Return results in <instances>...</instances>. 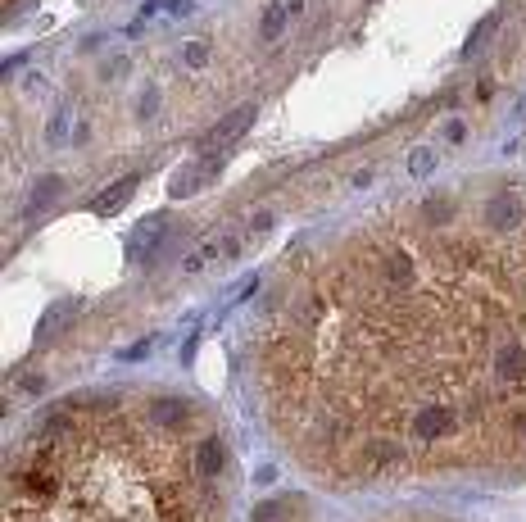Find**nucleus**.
<instances>
[{"label":"nucleus","instance_id":"1","mask_svg":"<svg viewBox=\"0 0 526 522\" xmlns=\"http://www.w3.org/2000/svg\"><path fill=\"white\" fill-rule=\"evenodd\" d=\"M254 364L313 473L526 477V182L413 196L286 268Z\"/></svg>","mask_w":526,"mask_h":522},{"label":"nucleus","instance_id":"2","mask_svg":"<svg viewBox=\"0 0 526 522\" xmlns=\"http://www.w3.org/2000/svg\"><path fill=\"white\" fill-rule=\"evenodd\" d=\"M227 441L182 395L50 409L5 468V522H214Z\"/></svg>","mask_w":526,"mask_h":522}]
</instances>
